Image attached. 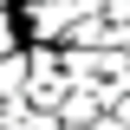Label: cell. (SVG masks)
<instances>
[{
  "mask_svg": "<svg viewBox=\"0 0 130 130\" xmlns=\"http://www.w3.org/2000/svg\"><path fill=\"white\" fill-rule=\"evenodd\" d=\"M52 130H65V124H52Z\"/></svg>",
  "mask_w": 130,
  "mask_h": 130,
  "instance_id": "obj_7",
  "label": "cell"
},
{
  "mask_svg": "<svg viewBox=\"0 0 130 130\" xmlns=\"http://www.w3.org/2000/svg\"><path fill=\"white\" fill-rule=\"evenodd\" d=\"M13 52H26V20H20V7H7L0 13V59H13Z\"/></svg>",
  "mask_w": 130,
  "mask_h": 130,
  "instance_id": "obj_3",
  "label": "cell"
},
{
  "mask_svg": "<svg viewBox=\"0 0 130 130\" xmlns=\"http://www.w3.org/2000/svg\"><path fill=\"white\" fill-rule=\"evenodd\" d=\"M91 130H124V124H117V117H104V124H91Z\"/></svg>",
  "mask_w": 130,
  "mask_h": 130,
  "instance_id": "obj_5",
  "label": "cell"
},
{
  "mask_svg": "<svg viewBox=\"0 0 130 130\" xmlns=\"http://www.w3.org/2000/svg\"><path fill=\"white\" fill-rule=\"evenodd\" d=\"M111 117H117V124L130 130V98H117V104H111Z\"/></svg>",
  "mask_w": 130,
  "mask_h": 130,
  "instance_id": "obj_4",
  "label": "cell"
},
{
  "mask_svg": "<svg viewBox=\"0 0 130 130\" xmlns=\"http://www.w3.org/2000/svg\"><path fill=\"white\" fill-rule=\"evenodd\" d=\"M7 7H13V0H0V13H7Z\"/></svg>",
  "mask_w": 130,
  "mask_h": 130,
  "instance_id": "obj_6",
  "label": "cell"
},
{
  "mask_svg": "<svg viewBox=\"0 0 130 130\" xmlns=\"http://www.w3.org/2000/svg\"><path fill=\"white\" fill-rule=\"evenodd\" d=\"M104 117H111V98L98 91V85H72L65 104H59V124L65 130H91V124H104Z\"/></svg>",
  "mask_w": 130,
  "mask_h": 130,
  "instance_id": "obj_1",
  "label": "cell"
},
{
  "mask_svg": "<svg viewBox=\"0 0 130 130\" xmlns=\"http://www.w3.org/2000/svg\"><path fill=\"white\" fill-rule=\"evenodd\" d=\"M26 85H32V59H26V52L0 59V98H7V104H13V98H26Z\"/></svg>",
  "mask_w": 130,
  "mask_h": 130,
  "instance_id": "obj_2",
  "label": "cell"
}]
</instances>
